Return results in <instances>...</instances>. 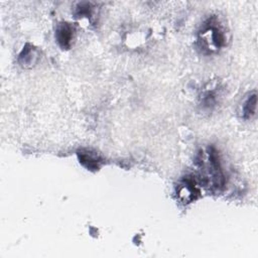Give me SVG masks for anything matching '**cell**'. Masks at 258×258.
Instances as JSON below:
<instances>
[{"label": "cell", "instance_id": "obj_1", "mask_svg": "<svg viewBox=\"0 0 258 258\" xmlns=\"http://www.w3.org/2000/svg\"><path fill=\"white\" fill-rule=\"evenodd\" d=\"M57 40L59 45L63 49H69L71 47V42L73 38V30L68 24H63L58 28L56 33Z\"/></svg>", "mask_w": 258, "mask_h": 258}, {"label": "cell", "instance_id": "obj_2", "mask_svg": "<svg viewBox=\"0 0 258 258\" xmlns=\"http://www.w3.org/2000/svg\"><path fill=\"white\" fill-rule=\"evenodd\" d=\"M198 189L192 180H186L185 183L182 184L179 188V196L185 203H189L192 200H195L196 195H198Z\"/></svg>", "mask_w": 258, "mask_h": 258}, {"label": "cell", "instance_id": "obj_3", "mask_svg": "<svg viewBox=\"0 0 258 258\" xmlns=\"http://www.w3.org/2000/svg\"><path fill=\"white\" fill-rule=\"evenodd\" d=\"M80 162L89 169H98L100 160L97 156L90 153H80L79 154Z\"/></svg>", "mask_w": 258, "mask_h": 258}, {"label": "cell", "instance_id": "obj_4", "mask_svg": "<svg viewBox=\"0 0 258 258\" xmlns=\"http://www.w3.org/2000/svg\"><path fill=\"white\" fill-rule=\"evenodd\" d=\"M256 104H257V98H256V94L254 93L248 98V100L244 105V116L246 118H251L255 114Z\"/></svg>", "mask_w": 258, "mask_h": 258}]
</instances>
